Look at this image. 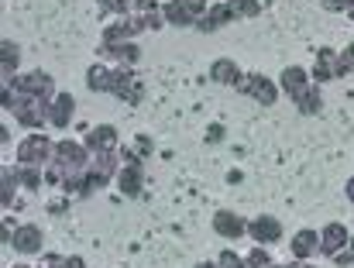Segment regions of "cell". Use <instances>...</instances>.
Listing matches in <instances>:
<instances>
[{
  "instance_id": "4316f807",
  "label": "cell",
  "mask_w": 354,
  "mask_h": 268,
  "mask_svg": "<svg viewBox=\"0 0 354 268\" xmlns=\"http://www.w3.org/2000/svg\"><path fill=\"white\" fill-rule=\"evenodd\" d=\"M131 3H134V0H100V7H104V10H118V14H124Z\"/></svg>"
},
{
  "instance_id": "484cf974",
  "label": "cell",
  "mask_w": 354,
  "mask_h": 268,
  "mask_svg": "<svg viewBox=\"0 0 354 268\" xmlns=\"http://www.w3.org/2000/svg\"><path fill=\"white\" fill-rule=\"evenodd\" d=\"M14 182H17V175L10 169H3V207H10V200H14Z\"/></svg>"
},
{
  "instance_id": "f1b7e54d",
  "label": "cell",
  "mask_w": 354,
  "mask_h": 268,
  "mask_svg": "<svg viewBox=\"0 0 354 268\" xmlns=\"http://www.w3.org/2000/svg\"><path fill=\"white\" fill-rule=\"evenodd\" d=\"M324 3V10H351L354 0H320Z\"/></svg>"
},
{
  "instance_id": "8fae6325",
  "label": "cell",
  "mask_w": 354,
  "mask_h": 268,
  "mask_svg": "<svg viewBox=\"0 0 354 268\" xmlns=\"http://www.w3.org/2000/svg\"><path fill=\"white\" fill-rule=\"evenodd\" d=\"M127 162H131V165H127V169H120V193H124V196H138V193H141V162H138V158H134V155H127Z\"/></svg>"
},
{
  "instance_id": "d4e9b609",
  "label": "cell",
  "mask_w": 354,
  "mask_h": 268,
  "mask_svg": "<svg viewBox=\"0 0 354 268\" xmlns=\"http://www.w3.org/2000/svg\"><path fill=\"white\" fill-rule=\"evenodd\" d=\"M17 179H21L24 186H31V189H38V182H41V172H38L35 165H24V169L17 172Z\"/></svg>"
},
{
  "instance_id": "3957f363",
  "label": "cell",
  "mask_w": 354,
  "mask_h": 268,
  "mask_svg": "<svg viewBox=\"0 0 354 268\" xmlns=\"http://www.w3.org/2000/svg\"><path fill=\"white\" fill-rule=\"evenodd\" d=\"M207 10V0H172L165 3V21L169 24H196Z\"/></svg>"
},
{
  "instance_id": "4dcf8cb0",
  "label": "cell",
  "mask_w": 354,
  "mask_h": 268,
  "mask_svg": "<svg viewBox=\"0 0 354 268\" xmlns=\"http://www.w3.org/2000/svg\"><path fill=\"white\" fill-rule=\"evenodd\" d=\"M221 268H248V265H244V262H241L237 255H231V251H224V255H221Z\"/></svg>"
},
{
  "instance_id": "7402d4cb",
  "label": "cell",
  "mask_w": 354,
  "mask_h": 268,
  "mask_svg": "<svg viewBox=\"0 0 354 268\" xmlns=\"http://www.w3.org/2000/svg\"><path fill=\"white\" fill-rule=\"evenodd\" d=\"M351 69H354V45L351 48H344L341 55L334 52V79H337V76H344V73H351Z\"/></svg>"
},
{
  "instance_id": "d6a6232c",
  "label": "cell",
  "mask_w": 354,
  "mask_h": 268,
  "mask_svg": "<svg viewBox=\"0 0 354 268\" xmlns=\"http://www.w3.org/2000/svg\"><path fill=\"white\" fill-rule=\"evenodd\" d=\"M151 3L155 0H134V7H141V10H151Z\"/></svg>"
},
{
  "instance_id": "d590c367",
  "label": "cell",
  "mask_w": 354,
  "mask_h": 268,
  "mask_svg": "<svg viewBox=\"0 0 354 268\" xmlns=\"http://www.w3.org/2000/svg\"><path fill=\"white\" fill-rule=\"evenodd\" d=\"M351 251H354V238H351Z\"/></svg>"
},
{
  "instance_id": "7c38bea8",
  "label": "cell",
  "mask_w": 354,
  "mask_h": 268,
  "mask_svg": "<svg viewBox=\"0 0 354 268\" xmlns=\"http://www.w3.org/2000/svg\"><path fill=\"white\" fill-rule=\"evenodd\" d=\"M210 79L214 83H224V86H241V69H237L231 59H217L214 66H210Z\"/></svg>"
},
{
  "instance_id": "d6986e66",
  "label": "cell",
  "mask_w": 354,
  "mask_h": 268,
  "mask_svg": "<svg viewBox=\"0 0 354 268\" xmlns=\"http://www.w3.org/2000/svg\"><path fill=\"white\" fill-rule=\"evenodd\" d=\"M317 245H320V238H317L313 231H299V234L292 238V255H296V258H310Z\"/></svg>"
},
{
  "instance_id": "f546056e",
  "label": "cell",
  "mask_w": 354,
  "mask_h": 268,
  "mask_svg": "<svg viewBox=\"0 0 354 268\" xmlns=\"http://www.w3.org/2000/svg\"><path fill=\"white\" fill-rule=\"evenodd\" d=\"M52 268H86V265H83V258L73 255V258H66V262H62V258H52Z\"/></svg>"
},
{
  "instance_id": "44dd1931",
  "label": "cell",
  "mask_w": 354,
  "mask_h": 268,
  "mask_svg": "<svg viewBox=\"0 0 354 268\" xmlns=\"http://www.w3.org/2000/svg\"><path fill=\"white\" fill-rule=\"evenodd\" d=\"M107 76H111V73H107L104 66H93V69L86 73V86L97 90V93H107Z\"/></svg>"
},
{
  "instance_id": "5bb4252c",
  "label": "cell",
  "mask_w": 354,
  "mask_h": 268,
  "mask_svg": "<svg viewBox=\"0 0 354 268\" xmlns=\"http://www.w3.org/2000/svg\"><path fill=\"white\" fill-rule=\"evenodd\" d=\"M86 148H93V151H114L118 148V131L111 124L93 128V131L86 134Z\"/></svg>"
},
{
  "instance_id": "30bf717a",
  "label": "cell",
  "mask_w": 354,
  "mask_h": 268,
  "mask_svg": "<svg viewBox=\"0 0 354 268\" xmlns=\"http://www.w3.org/2000/svg\"><path fill=\"white\" fill-rule=\"evenodd\" d=\"M10 245H14L21 255H38V251H41V231L31 227V224H28V227H17Z\"/></svg>"
},
{
  "instance_id": "ba28073f",
  "label": "cell",
  "mask_w": 354,
  "mask_h": 268,
  "mask_svg": "<svg viewBox=\"0 0 354 268\" xmlns=\"http://www.w3.org/2000/svg\"><path fill=\"white\" fill-rule=\"evenodd\" d=\"M14 90L17 93H24V97H48V90H52V79L45 76V73H31V76H21V79H14Z\"/></svg>"
},
{
  "instance_id": "1f68e13d",
  "label": "cell",
  "mask_w": 354,
  "mask_h": 268,
  "mask_svg": "<svg viewBox=\"0 0 354 268\" xmlns=\"http://www.w3.org/2000/svg\"><path fill=\"white\" fill-rule=\"evenodd\" d=\"M221 134H224L221 131V124H214V128H210V141H221Z\"/></svg>"
},
{
  "instance_id": "8d00e7d4",
  "label": "cell",
  "mask_w": 354,
  "mask_h": 268,
  "mask_svg": "<svg viewBox=\"0 0 354 268\" xmlns=\"http://www.w3.org/2000/svg\"><path fill=\"white\" fill-rule=\"evenodd\" d=\"M268 268H272V265H268ZM286 268H296V265H286Z\"/></svg>"
},
{
  "instance_id": "52a82bcc",
  "label": "cell",
  "mask_w": 354,
  "mask_h": 268,
  "mask_svg": "<svg viewBox=\"0 0 354 268\" xmlns=\"http://www.w3.org/2000/svg\"><path fill=\"white\" fill-rule=\"evenodd\" d=\"M248 231H251V238H254L258 245H275V241L282 238V224H279L275 217H258V220L248 224Z\"/></svg>"
},
{
  "instance_id": "cb8c5ba5",
  "label": "cell",
  "mask_w": 354,
  "mask_h": 268,
  "mask_svg": "<svg viewBox=\"0 0 354 268\" xmlns=\"http://www.w3.org/2000/svg\"><path fill=\"white\" fill-rule=\"evenodd\" d=\"M0 52H3V76H10V73L17 69V45L3 41V45H0Z\"/></svg>"
},
{
  "instance_id": "2e32d148",
  "label": "cell",
  "mask_w": 354,
  "mask_h": 268,
  "mask_svg": "<svg viewBox=\"0 0 354 268\" xmlns=\"http://www.w3.org/2000/svg\"><path fill=\"white\" fill-rule=\"evenodd\" d=\"M214 231H217L221 238H241L248 227H244V220H241V217H234V213H227V210H224V213H217V217H214Z\"/></svg>"
},
{
  "instance_id": "277c9868",
  "label": "cell",
  "mask_w": 354,
  "mask_h": 268,
  "mask_svg": "<svg viewBox=\"0 0 354 268\" xmlns=\"http://www.w3.org/2000/svg\"><path fill=\"white\" fill-rule=\"evenodd\" d=\"M114 151H104V158L97 162V169H90L80 182H76V189L80 193H93V189H100V186H107L111 182V175H114Z\"/></svg>"
},
{
  "instance_id": "ac0fdd59",
  "label": "cell",
  "mask_w": 354,
  "mask_h": 268,
  "mask_svg": "<svg viewBox=\"0 0 354 268\" xmlns=\"http://www.w3.org/2000/svg\"><path fill=\"white\" fill-rule=\"evenodd\" d=\"M272 0H231L227 3V14H231V21L234 17H254L258 10H265Z\"/></svg>"
},
{
  "instance_id": "7a4b0ae2",
  "label": "cell",
  "mask_w": 354,
  "mask_h": 268,
  "mask_svg": "<svg viewBox=\"0 0 354 268\" xmlns=\"http://www.w3.org/2000/svg\"><path fill=\"white\" fill-rule=\"evenodd\" d=\"M107 93H114L120 100H127V104H141V97H145V86H141V79H134L131 73H111L107 76Z\"/></svg>"
},
{
  "instance_id": "ffe728a7",
  "label": "cell",
  "mask_w": 354,
  "mask_h": 268,
  "mask_svg": "<svg viewBox=\"0 0 354 268\" xmlns=\"http://www.w3.org/2000/svg\"><path fill=\"white\" fill-rule=\"evenodd\" d=\"M313 79H334V48H320V52H317Z\"/></svg>"
},
{
  "instance_id": "4fadbf2b",
  "label": "cell",
  "mask_w": 354,
  "mask_h": 268,
  "mask_svg": "<svg viewBox=\"0 0 354 268\" xmlns=\"http://www.w3.org/2000/svg\"><path fill=\"white\" fill-rule=\"evenodd\" d=\"M73 107H76V100H73L69 93L55 97V100H52V107H48V121H52L55 128H66V124L73 121Z\"/></svg>"
},
{
  "instance_id": "9c48e42d",
  "label": "cell",
  "mask_w": 354,
  "mask_h": 268,
  "mask_svg": "<svg viewBox=\"0 0 354 268\" xmlns=\"http://www.w3.org/2000/svg\"><path fill=\"white\" fill-rule=\"evenodd\" d=\"M344 245H351V234H348L341 224H327V231L320 234V251L334 258V255H341Z\"/></svg>"
},
{
  "instance_id": "e575fe53",
  "label": "cell",
  "mask_w": 354,
  "mask_h": 268,
  "mask_svg": "<svg viewBox=\"0 0 354 268\" xmlns=\"http://www.w3.org/2000/svg\"><path fill=\"white\" fill-rule=\"evenodd\" d=\"M196 268H217V265H207V262H203V265H196Z\"/></svg>"
},
{
  "instance_id": "5b68a950",
  "label": "cell",
  "mask_w": 354,
  "mask_h": 268,
  "mask_svg": "<svg viewBox=\"0 0 354 268\" xmlns=\"http://www.w3.org/2000/svg\"><path fill=\"white\" fill-rule=\"evenodd\" d=\"M241 93L254 97L261 107H272V104H275V97H279V90L272 86V79H265L261 73H251V76H244V79H241Z\"/></svg>"
},
{
  "instance_id": "e0dca14e",
  "label": "cell",
  "mask_w": 354,
  "mask_h": 268,
  "mask_svg": "<svg viewBox=\"0 0 354 268\" xmlns=\"http://www.w3.org/2000/svg\"><path fill=\"white\" fill-rule=\"evenodd\" d=\"M282 86H286V93L296 100L299 93H306L310 86H306V69H299V66H289L286 73H282Z\"/></svg>"
},
{
  "instance_id": "836d02e7",
  "label": "cell",
  "mask_w": 354,
  "mask_h": 268,
  "mask_svg": "<svg viewBox=\"0 0 354 268\" xmlns=\"http://www.w3.org/2000/svg\"><path fill=\"white\" fill-rule=\"evenodd\" d=\"M348 200L354 203V179H348Z\"/></svg>"
},
{
  "instance_id": "6da1fadb",
  "label": "cell",
  "mask_w": 354,
  "mask_h": 268,
  "mask_svg": "<svg viewBox=\"0 0 354 268\" xmlns=\"http://www.w3.org/2000/svg\"><path fill=\"white\" fill-rule=\"evenodd\" d=\"M83 165H86V151L76 141L55 144V172H59V179L66 175V182H73V175L83 172Z\"/></svg>"
},
{
  "instance_id": "8992f818",
  "label": "cell",
  "mask_w": 354,
  "mask_h": 268,
  "mask_svg": "<svg viewBox=\"0 0 354 268\" xmlns=\"http://www.w3.org/2000/svg\"><path fill=\"white\" fill-rule=\"evenodd\" d=\"M48 151H52L48 137H45V134H31V137L21 141V148H17V162H21V165H38V162L48 158Z\"/></svg>"
},
{
  "instance_id": "f35d334b",
  "label": "cell",
  "mask_w": 354,
  "mask_h": 268,
  "mask_svg": "<svg viewBox=\"0 0 354 268\" xmlns=\"http://www.w3.org/2000/svg\"><path fill=\"white\" fill-rule=\"evenodd\" d=\"M17 268H24V265H17Z\"/></svg>"
},
{
  "instance_id": "603a6c76",
  "label": "cell",
  "mask_w": 354,
  "mask_h": 268,
  "mask_svg": "<svg viewBox=\"0 0 354 268\" xmlns=\"http://www.w3.org/2000/svg\"><path fill=\"white\" fill-rule=\"evenodd\" d=\"M296 107H299L303 114H317V111H320V97H317L313 90H306V93L296 97Z\"/></svg>"
},
{
  "instance_id": "9a60e30c",
  "label": "cell",
  "mask_w": 354,
  "mask_h": 268,
  "mask_svg": "<svg viewBox=\"0 0 354 268\" xmlns=\"http://www.w3.org/2000/svg\"><path fill=\"white\" fill-rule=\"evenodd\" d=\"M100 55H107V59H120V62H138L141 48H138V45H131V41H104V45H100Z\"/></svg>"
},
{
  "instance_id": "74e56055",
  "label": "cell",
  "mask_w": 354,
  "mask_h": 268,
  "mask_svg": "<svg viewBox=\"0 0 354 268\" xmlns=\"http://www.w3.org/2000/svg\"><path fill=\"white\" fill-rule=\"evenodd\" d=\"M351 17H354V7H351Z\"/></svg>"
},
{
  "instance_id": "83f0119b",
  "label": "cell",
  "mask_w": 354,
  "mask_h": 268,
  "mask_svg": "<svg viewBox=\"0 0 354 268\" xmlns=\"http://www.w3.org/2000/svg\"><path fill=\"white\" fill-rule=\"evenodd\" d=\"M248 268H268V255L254 248V251H251V258H248Z\"/></svg>"
}]
</instances>
